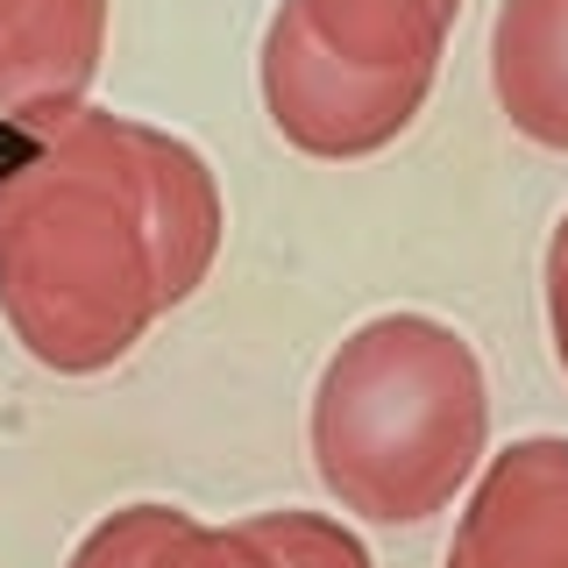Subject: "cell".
Instances as JSON below:
<instances>
[{
  "instance_id": "6da1fadb",
  "label": "cell",
  "mask_w": 568,
  "mask_h": 568,
  "mask_svg": "<svg viewBox=\"0 0 568 568\" xmlns=\"http://www.w3.org/2000/svg\"><path fill=\"white\" fill-rule=\"evenodd\" d=\"M221 242L213 164L142 114L79 106L0 164V313L58 377L114 369L206 284Z\"/></svg>"
},
{
  "instance_id": "7a4b0ae2",
  "label": "cell",
  "mask_w": 568,
  "mask_h": 568,
  "mask_svg": "<svg viewBox=\"0 0 568 568\" xmlns=\"http://www.w3.org/2000/svg\"><path fill=\"white\" fill-rule=\"evenodd\" d=\"M306 448L327 497L355 519H434L469 490V476L490 455L484 355L440 313H369L320 363Z\"/></svg>"
},
{
  "instance_id": "3957f363",
  "label": "cell",
  "mask_w": 568,
  "mask_h": 568,
  "mask_svg": "<svg viewBox=\"0 0 568 568\" xmlns=\"http://www.w3.org/2000/svg\"><path fill=\"white\" fill-rule=\"evenodd\" d=\"M462 0H277L263 22V114L320 164L390 150L440 79Z\"/></svg>"
},
{
  "instance_id": "277c9868",
  "label": "cell",
  "mask_w": 568,
  "mask_h": 568,
  "mask_svg": "<svg viewBox=\"0 0 568 568\" xmlns=\"http://www.w3.org/2000/svg\"><path fill=\"white\" fill-rule=\"evenodd\" d=\"M440 568H568V434L484 455Z\"/></svg>"
},
{
  "instance_id": "5b68a950",
  "label": "cell",
  "mask_w": 568,
  "mask_h": 568,
  "mask_svg": "<svg viewBox=\"0 0 568 568\" xmlns=\"http://www.w3.org/2000/svg\"><path fill=\"white\" fill-rule=\"evenodd\" d=\"M114 0H0V121L50 129L79 114L106 58Z\"/></svg>"
},
{
  "instance_id": "8992f818",
  "label": "cell",
  "mask_w": 568,
  "mask_h": 568,
  "mask_svg": "<svg viewBox=\"0 0 568 568\" xmlns=\"http://www.w3.org/2000/svg\"><path fill=\"white\" fill-rule=\"evenodd\" d=\"M490 93L540 150H568V0H497Z\"/></svg>"
},
{
  "instance_id": "52a82bcc",
  "label": "cell",
  "mask_w": 568,
  "mask_h": 568,
  "mask_svg": "<svg viewBox=\"0 0 568 568\" xmlns=\"http://www.w3.org/2000/svg\"><path fill=\"white\" fill-rule=\"evenodd\" d=\"M64 568H277V555L248 519L206 526L185 505H121L71 547Z\"/></svg>"
},
{
  "instance_id": "ba28073f",
  "label": "cell",
  "mask_w": 568,
  "mask_h": 568,
  "mask_svg": "<svg viewBox=\"0 0 568 568\" xmlns=\"http://www.w3.org/2000/svg\"><path fill=\"white\" fill-rule=\"evenodd\" d=\"M248 526L263 532V547L277 555V568H377L369 561V547L355 540L342 519H327V511H248Z\"/></svg>"
},
{
  "instance_id": "9c48e42d",
  "label": "cell",
  "mask_w": 568,
  "mask_h": 568,
  "mask_svg": "<svg viewBox=\"0 0 568 568\" xmlns=\"http://www.w3.org/2000/svg\"><path fill=\"white\" fill-rule=\"evenodd\" d=\"M547 334H555V355L568 369V213L555 221V235H547Z\"/></svg>"
}]
</instances>
